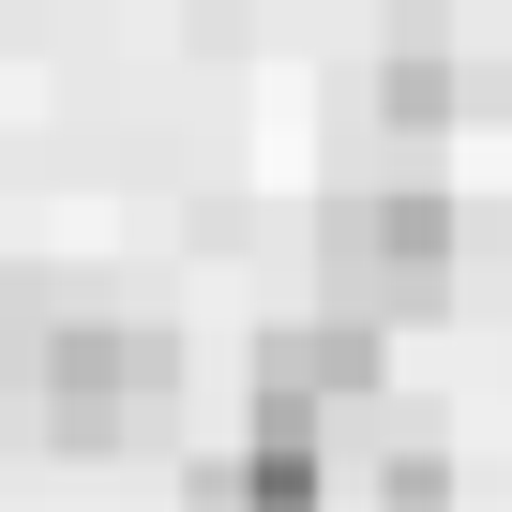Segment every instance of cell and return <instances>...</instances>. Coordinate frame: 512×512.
<instances>
[{
    "label": "cell",
    "mask_w": 512,
    "mask_h": 512,
    "mask_svg": "<svg viewBox=\"0 0 512 512\" xmlns=\"http://www.w3.org/2000/svg\"><path fill=\"white\" fill-rule=\"evenodd\" d=\"M317 256H332V287H362V317H422L452 287V196L437 181H362L317 211Z\"/></svg>",
    "instance_id": "1"
},
{
    "label": "cell",
    "mask_w": 512,
    "mask_h": 512,
    "mask_svg": "<svg viewBox=\"0 0 512 512\" xmlns=\"http://www.w3.org/2000/svg\"><path fill=\"white\" fill-rule=\"evenodd\" d=\"M166 377H181V347H166V332H121V317H76V332L31 347V392H46L61 437H121V422H151Z\"/></svg>",
    "instance_id": "2"
},
{
    "label": "cell",
    "mask_w": 512,
    "mask_h": 512,
    "mask_svg": "<svg viewBox=\"0 0 512 512\" xmlns=\"http://www.w3.org/2000/svg\"><path fill=\"white\" fill-rule=\"evenodd\" d=\"M392 377L377 317H287V332H256V422H332Z\"/></svg>",
    "instance_id": "3"
},
{
    "label": "cell",
    "mask_w": 512,
    "mask_h": 512,
    "mask_svg": "<svg viewBox=\"0 0 512 512\" xmlns=\"http://www.w3.org/2000/svg\"><path fill=\"white\" fill-rule=\"evenodd\" d=\"M377 121H392V136H437V121H452V61H422V46H407V61L377 76Z\"/></svg>",
    "instance_id": "4"
}]
</instances>
